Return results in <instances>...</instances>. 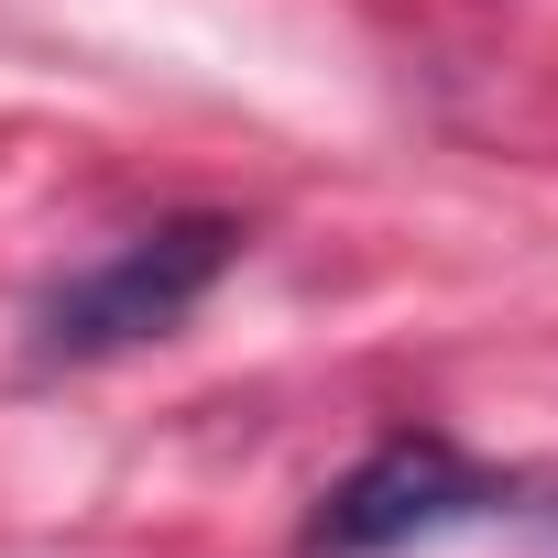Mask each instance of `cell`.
<instances>
[{"label": "cell", "mask_w": 558, "mask_h": 558, "mask_svg": "<svg viewBox=\"0 0 558 558\" xmlns=\"http://www.w3.org/2000/svg\"><path fill=\"white\" fill-rule=\"evenodd\" d=\"M230 263H241V219H219V208L132 230L110 263L66 274V286L34 307V362H110V351H143V340L186 329V307Z\"/></svg>", "instance_id": "1"}, {"label": "cell", "mask_w": 558, "mask_h": 558, "mask_svg": "<svg viewBox=\"0 0 558 558\" xmlns=\"http://www.w3.org/2000/svg\"><path fill=\"white\" fill-rule=\"evenodd\" d=\"M482 504H504V482L482 460H460L449 438L405 427V438H384L373 460H351L329 482V504L307 514V558H395V547H416V536H438Z\"/></svg>", "instance_id": "2"}]
</instances>
